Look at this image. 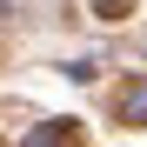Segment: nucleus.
<instances>
[{
  "mask_svg": "<svg viewBox=\"0 0 147 147\" xmlns=\"http://www.w3.org/2000/svg\"><path fill=\"white\" fill-rule=\"evenodd\" d=\"M100 7H127V0H100Z\"/></svg>",
  "mask_w": 147,
  "mask_h": 147,
  "instance_id": "nucleus-2",
  "label": "nucleus"
},
{
  "mask_svg": "<svg viewBox=\"0 0 147 147\" xmlns=\"http://www.w3.org/2000/svg\"><path fill=\"white\" fill-rule=\"evenodd\" d=\"M120 120H147V80L120 94Z\"/></svg>",
  "mask_w": 147,
  "mask_h": 147,
  "instance_id": "nucleus-1",
  "label": "nucleus"
}]
</instances>
